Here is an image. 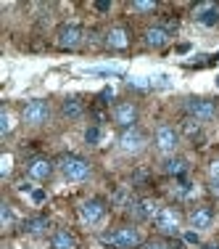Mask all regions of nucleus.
<instances>
[{"label":"nucleus","instance_id":"f257e3e1","mask_svg":"<svg viewBox=\"0 0 219 249\" xmlns=\"http://www.w3.org/2000/svg\"><path fill=\"white\" fill-rule=\"evenodd\" d=\"M56 167L61 170L63 178H69V180H74V183H82V180H87V178L93 175L90 162L82 159V157H77V154H61V157L56 159Z\"/></svg>","mask_w":219,"mask_h":249},{"label":"nucleus","instance_id":"f03ea898","mask_svg":"<svg viewBox=\"0 0 219 249\" xmlns=\"http://www.w3.org/2000/svg\"><path fill=\"white\" fill-rule=\"evenodd\" d=\"M100 241H103V244H111L114 249H135V247L143 244L140 231L135 228V225H119V228H114V231L100 236Z\"/></svg>","mask_w":219,"mask_h":249},{"label":"nucleus","instance_id":"7ed1b4c3","mask_svg":"<svg viewBox=\"0 0 219 249\" xmlns=\"http://www.w3.org/2000/svg\"><path fill=\"white\" fill-rule=\"evenodd\" d=\"M153 225L164 236H177L180 233V225H182V212L177 207H161L158 215L153 217Z\"/></svg>","mask_w":219,"mask_h":249},{"label":"nucleus","instance_id":"20e7f679","mask_svg":"<svg viewBox=\"0 0 219 249\" xmlns=\"http://www.w3.org/2000/svg\"><path fill=\"white\" fill-rule=\"evenodd\" d=\"M21 120H24V124H32V127L45 124L50 120V104H48V101H43V98L27 101L24 109H21Z\"/></svg>","mask_w":219,"mask_h":249},{"label":"nucleus","instance_id":"39448f33","mask_svg":"<svg viewBox=\"0 0 219 249\" xmlns=\"http://www.w3.org/2000/svg\"><path fill=\"white\" fill-rule=\"evenodd\" d=\"M148 146V138H145V133L135 124V127H127V130H122L119 133V151L122 154H140Z\"/></svg>","mask_w":219,"mask_h":249},{"label":"nucleus","instance_id":"423d86ee","mask_svg":"<svg viewBox=\"0 0 219 249\" xmlns=\"http://www.w3.org/2000/svg\"><path fill=\"white\" fill-rule=\"evenodd\" d=\"M185 111L188 117L198 122H211L217 117V101L211 98H185Z\"/></svg>","mask_w":219,"mask_h":249},{"label":"nucleus","instance_id":"0eeeda50","mask_svg":"<svg viewBox=\"0 0 219 249\" xmlns=\"http://www.w3.org/2000/svg\"><path fill=\"white\" fill-rule=\"evenodd\" d=\"M153 143H156V149L164 157H172L177 151V146H180V133L172 124H158L156 133H153Z\"/></svg>","mask_w":219,"mask_h":249},{"label":"nucleus","instance_id":"6e6552de","mask_svg":"<svg viewBox=\"0 0 219 249\" xmlns=\"http://www.w3.org/2000/svg\"><path fill=\"white\" fill-rule=\"evenodd\" d=\"M82 40H85V32H82V27H77V24H63V27H58V32H56V45L58 48H66V51L79 48Z\"/></svg>","mask_w":219,"mask_h":249},{"label":"nucleus","instance_id":"1a4fd4ad","mask_svg":"<svg viewBox=\"0 0 219 249\" xmlns=\"http://www.w3.org/2000/svg\"><path fill=\"white\" fill-rule=\"evenodd\" d=\"M158 201L156 199H151V196H145V199H132L129 201V207H127V212L135 217V220H153V217L158 215Z\"/></svg>","mask_w":219,"mask_h":249},{"label":"nucleus","instance_id":"9d476101","mask_svg":"<svg viewBox=\"0 0 219 249\" xmlns=\"http://www.w3.org/2000/svg\"><path fill=\"white\" fill-rule=\"evenodd\" d=\"M106 210H109V207H106L103 199H87L79 204V220L87 223V225H95L106 217Z\"/></svg>","mask_w":219,"mask_h":249},{"label":"nucleus","instance_id":"9b49d317","mask_svg":"<svg viewBox=\"0 0 219 249\" xmlns=\"http://www.w3.org/2000/svg\"><path fill=\"white\" fill-rule=\"evenodd\" d=\"M111 114H114V122L119 124L122 130L135 127V124H138V106H135L132 101H119Z\"/></svg>","mask_w":219,"mask_h":249},{"label":"nucleus","instance_id":"f8f14e48","mask_svg":"<svg viewBox=\"0 0 219 249\" xmlns=\"http://www.w3.org/2000/svg\"><path fill=\"white\" fill-rule=\"evenodd\" d=\"M53 167H56V162H50L48 157H34L27 162V175L32 180H48L53 175Z\"/></svg>","mask_w":219,"mask_h":249},{"label":"nucleus","instance_id":"ddd939ff","mask_svg":"<svg viewBox=\"0 0 219 249\" xmlns=\"http://www.w3.org/2000/svg\"><path fill=\"white\" fill-rule=\"evenodd\" d=\"M211 223H214V210L209 204H201L190 212V228L195 231H209Z\"/></svg>","mask_w":219,"mask_h":249},{"label":"nucleus","instance_id":"4468645a","mask_svg":"<svg viewBox=\"0 0 219 249\" xmlns=\"http://www.w3.org/2000/svg\"><path fill=\"white\" fill-rule=\"evenodd\" d=\"M103 45L111 51H124L129 45V32L124 27H111L103 37Z\"/></svg>","mask_w":219,"mask_h":249},{"label":"nucleus","instance_id":"2eb2a0df","mask_svg":"<svg viewBox=\"0 0 219 249\" xmlns=\"http://www.w3.org/2000/svg\"><path fill=\"white\" fill-rule=\"evenodd\" d=\"M188 167H190V162H188L185 157H177V154H172V157H167L161 162V170L167 175H174V178H182L188 173Z\"/></svg>","mask_w":219,"mask_h":249},{"label":"nucleus","instance_id":"dca6fc26","mask_svg":"<svg viewBox=\"0 0 219 249\" xmlns=\"http://www.w3.org/2000/svg\"><path fill=\"white\" fill-rule=\"evenodd\" d=\"M169 37L172 35L167 32V27H148L143 40H145L148 48H164V45L169 43Z\"/></svg>","mask_w":219,"mask_h":249},{"label":"nucleus","instance_id":"f3484780","mask_svg":"<svg viewBox=\"0 0 219 249\" xmlns=\"http://www.w3.org/2000/svg\"><path fill=\"white\" fill-rule=\"evenodd\" d=\"M61 114L66 117V120H79V117L85 114V101L77 98V96L63 98V104H61Z\"/></svg>","mask_w":219,"mask_h":249},{"label":"nucleus","instance_id":"a211bd4d","mask_svg":"<svg viewBox=\"0 0 219 249\" xmlns=\"http://www.w3.org/2000/svg\"><path fill=\"white\" fill-rule=\"evenodd\" d=\"M195 21H198V24H203V27H214L217 21H219V5H214V3L201 5V8L195 11Z\"/></svg>","mask_w":219,"mask_h":249},{"label":"nucleus","instance_id":"6ab92c4d","mask_svg":"<svg viewBox=\"0 0 219 249\" xmlns=\"http://www.w3.org/2000/svg\"><path fill=\"white\" fill-rule=\"evenodd\" d=\"M50 249H77V239L72 231L58 228L56 233L50 236Z\"/></svg>","mask_w":219,"mask_h":249},{"label":"nucleus","instance_id":"aec40b11","mask_svg":"<svg viewBox=\"0 0 219 249\" xmlns=\"http://www.w3.org/2000/svg\"><path fill=\"white\" fill-rule=\"evenodd\" d=\"M48 217H43V215H34V217H27L24 223H21V231L29 236H43L45 231H48Z\"/></svg>","mask_w":219,"mask_h":249},{"label":"nucleus","instance_id":"412c9836","mask_svg":"<svg viewBox=\"0 0 219 249\" xmlns=\"http://www.w3.org/2000/svg\"><path fill=\"white\" fill-rule=\"evenodd\" d=\"M14 114H11L8 109H0V135H11V130H14Z\"/></svg>","mask_w":219,"mask_h":249},{"label":"nucleus","instance_id":"4be33fe9","mask_svg":"<svg viewBox=\"0 0 219 249\" xmlns=\"http://www.w3.org/2000/svg\"><path fill=\"white\" fill-rule=\"evenodd\" d=\"M182 133H185L188 138H198V133H201V122H198V120H193V117H185V120H182Z\"/></svg>","mask_w":219,"mask_h":249},{"label":"nucleus","instance_id":"5701e85b","mask_svg":"<svg viewBox=\"0 0 219 249\" xmlns=\"http://www.w3.org/2000/svg\"><path fill=\"white\" fill-rule=\"evenodd\" d=\"M132 11H138V14H151V11H156V3H153V0H135Z\"/></svg>","mask_w":219,"mask_h":249},{"label":"nucleus","instance_id":"b1692460","mask_svg":"<svg viewBox=\"0 0 219 249\" xmlns=\"http://www.w3.org/2000/svg\"><path fill=\"white\" fill-rule=\"evenodd\" d=\"M98 141H100V127H98V124L87 127V133H85V143H87V146H98Z\"/></svg>","mask_w":219,"mask_h":249},{"label":"nucleus","instance_id":"393cba45","mask_svg":"<svg viewBox=\"0 0 219 249\" xmlns=\"http://www.w3.org/2000/svg\"><path fill=\"white\" fill-rule=\"evenodd\" d=\"M0 220H3V228H11V225H14V212H11V204L0 207Z\"/></svg>","mask_w":219,"mask_h":249},{"label":"nucleus","instance_id":"a878e982","mask_svg":"<svg viewBox=\"0 0 219 249\" xmlns=\"http://www.w3.org/2000/svg\"><path fill=\"white\" fill-rule=\"evenodd\" d=\"M140 249H172V247L167 244V241H161V239H151V241H143Z\"/></svg>","mask_w":219,"mask_h":249},{"label":"nucleus","instance_id":"bb28decb","mask_svg":"<svg viewBox=\"0 0 219 249\" xmlns=\"http://www.w3.org/2000/svg\"><path fill=\"white\" fill-rule=\"evenodd\" d=\"M209 178L219 180V159H211V162H209Z\"/></svg>","mask_w":219,"mask_h":249},{"label":"nucleus","instance_id":"cd10ccee","mask_svg":"<svg viewBox=\"0 0 219 249\" xmlns=\"http://www.w3.org/2000/svg\"><path fill=\"white\" fill-rule=\"evenodd\" d=\"M111 98H114V90H111V88H103V90H100V96H98L100 104H109Z\"/></svg>","mask_w":219,"mask_h":249},{"label":"nucleus","instance_id":"c85d7f7f","mask_svg":"<svg viewBox=\"0 0 219 249\" xmlns=\"http://www.w3.org/2000/svg\"><path fill=\"white\" fill-rule=\"evenodd\" d=\"M185 241H188V244H198V231H190V233H185Z\"/></svg>","mask_w":219,"mask_h":249},{"label":"nucleus","instance_id":"c756f323","mask_svg":"<svg viewBox=\"0 0 219 249\" xmlns=\"http://www.w3.org/2000/svg\"><path fill=\"white\" fill-rule=\"evenodd\" d=\"M32 201H34V204H40V201H45V191H32Z\"/></svg>","mask_w":219,"mask_h":249},{"label":"nucleus","instance_id":"7c9ffc66","mask_svg":"<svg viewBox=\"0 0 219 249\" xmlns=\"http://www.w3.org/2000/svg\"><path fill=\"white\" fill-rule=\"evenodd\" d=\"M209 191H211V194H219V180L209 178Z\"/></svg>","mask_w":219,"mask_h":249},{"label":"nucleus","instance_id":"2f4dec72","mask_svg":"<svg viewBox=\"0 0 219 249\" xmlns=\"http://www.w3.org/2000/svg\"><path fill=\"white\" fill-rule=\"evenodd\" d=\"M95 8H98V11H109V8H111V3H109V0H98Z\"/></svg>","mask_w":219,"mask_h":249},{"label":"nucleus","instance_id":"473e14b6","mask_svg":"<svg viewBox=\"0 0 219 249\" xmlns=\"http://www.w3.org/2000/svg\"><path fill=\"white\" fill-rule=\"evenodd\" d=\"M206 249H219V247H217V244H209V247H206Z\"/></svg>","mask_w":219,"mask_h":249},{"label":"nucleus","instance_id":"72a5a7b5","mask_svg":"<svg viewBox=\"0 0 219 249\" xmlns=\"http://www.w3.org/2000/svg\"><path fill=\"white\" fill-rule=\"evenodd\" d=\"M217 85H219V77H217Z\"/></svg>","mask_w":219,"mask_h":249}]
</instances>
